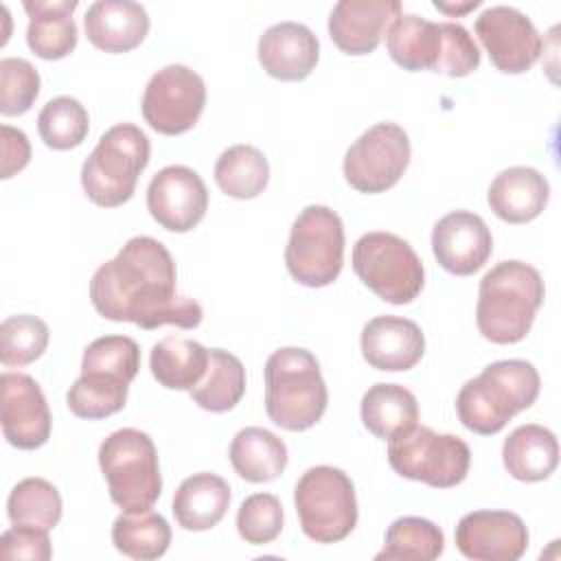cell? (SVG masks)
Wrapping results in <instances>:
<instances>
[{
  "instance_id": "cell-1",
  "label": "cell",
  "mask_w": 561,
  "mask_h": 561,
  "mask_svg": "<svg viewBox=\"0 0 561 561\" xmlns=\"http://www.w3.org/2000/svg\"><path fill=\"white\" fill-rule=\"evenodd\" d=\"M175 261L153 237H131L114 259L103 263L90 280V300L99 316L114 322H134L140 329L173 324L195 329L202 305L178 296Z\"/></svg>"
},
{
  "instance_id": "cell-2",
  "label": "cell",
  "mask_w": 561,
  "mask_h": 561,
  "mask_svg": "<svg viewBox=\"0 0 561 561\" xmlns=\"http://www.w3.org/2000/svg\"><path fill=\"white\" fill-rule=\"evenodd\" d=\"M541 274L517 259L493 265L480 280L476 324L493 344H515L526 337L543 305Z\"/></svg>"
},
{
  "instance_id": "cell-3",
  "label": "cell",
  "mask_w": 561,
  "mask_h": 561,
  "mask_svg": "<svg viewBox=\"0 0 561 561\" xmlns=\"http://www.w3.org/2000/svg\"><path fill=\"white\" fill-rule=\"evenodd\" d=\"M539 388L541 379L530 362H493L478 377L465 381L456 397V412L473 434L493 436L537 401Z\"/></svg>"
},
{
  "instance_id": "cell-4",
  "label": "cell",
  "mask_w": 561,
  "mask_h": 561,
  "mask_svg": "<svg viewBox=\"0 0 561 561\" xmlns=\"http://www.w3.org/2000/svg\"><path fill=\"white\" fill-rule=\"evenodd\" d=\"M265 412L287 432L313 427L329 403L327 383L313 353L298 346L274 351L265 362Z\"/></svg>"
},
{
  "instance_id": "cell-5",
  "label": "cell",
  "mask_w": 561,
  "mask_h": 561,
  "mask_svg": "<svg viewBox=\"0 0 561 561\" xmlns=\"http://www.w3.org/2000/svg\"><path fill=\"white\" fill-rule=\"evenodd\" d=\"M149 156L151 145L140 127L131 123L110 127L81 167L83 193L103 208L125 204L134 195Z\"/></svg>"
},
{
  "instance_id": "cell-6",
  "label": "cell",
  "mask_w": 561,
  "mask_h": 561,
  "mask_svg": "<svg viewBox=\"0 0 561 561\" xmlns=\"http://www.w3.org/2000/svg\"><path fill=\"white\" fill-rule=\"evenodd\" d=\"M99 467L112 502L125 513L149 511L162 491L158 451L149 434L123 427L99 447Z\"/></svg>"
},
{
  "instance_id": "cell-7",
  "label": "cell",
  "mask_w": 561,
  "mask_h": 561,
  "mask_svg": "<svg viewBox=\"0 0 561 561\" xmlns=\"http://www.w3.org/2000/svg\"><path fill=\"white\" fill-rule=\"evenodd\" d=\"M294 504L302 533L316 543L342 541L357 524L353 480L331 465L311 467L300 476Z\"/></svg>"
},
{
  "instance_id": "cell-8",
  "label": "cell",
  "mask_w": 561,
  "mask_h": 561,
  "mask_svg": "<svg viewBox=\"0 0 561 561\" xmlns=\"http://www.w3.org/2000/svg\"><path fill=\"white\" fill-rule=\"evenodd\" d=\"M353 272L381 300L390 305L412 302L425 283V270L414 248L383 230L362 234L353 245Z\"/></svg>"
},
{
  "instance_id": "cell-9",
  "label": "cell",
  "mask_w": 561,
  "mask_h": 561,
  "mask_svg": "<svg viewBox=\"0 0 561 561\" xmlns=\"http://www.w3.org/2000/svg\"><path fill=\"white\" fill-rule=\"evenodd\" d=\"M344 263V226L329 206L311 204L296 217L285 248L291 278L305 287L331 285Z\"/></svg>"
},
{
  "instance_id": "cell-10",
  "label": "cell",
  "mask_w": 561,
  "mask_h": 561,
  "mask_svg": "<svg viewBox=\"0 0 561 561\" xmlns=\"http://www.w3.org/2000/svg\"><path fill=\"white\" fill-rule=\"evenodd\" d=\"M388 443V462L401 478L451 489L469 473L471 451L460 436L438 434L416 423Z\"/></svg>"
},
{
  "instance_id": "cell-11",
  "label": "cell",
  "mask_w": 561,
  "mask_h": 561,
  "mask_svg": "<svg viewBox=\"0 0 561 561\" xmlns=\"http://www.w3.org/2000/svg\"><path fill=\"white\" fill-rule=\"evenodd\" d=\"M410 138L397 123L368 127L344 156V178L359 193L392 188L410 164Z\"/></svg>"
},
{
  "instance_id": "cell-12",
  "label": "cell",
  "mask_w": 561,
  "mask_h": 561,
  "mask_svg": "<svg viewBox=\"0 0 561 561\" xmlns=\"http://www.w3.org/2000/svg\"><path fill=\"white\" fill-rule=\"evenodd\" d=\"M140 105L151 129L164 136H180L193 129L204 112V79L188 66L169 64L151 75Z\"/></svg>"
},
{
  "instance_id": "cell-13",
  "label": "cell",
  "mask_w": 561,
  "mask_h": 561,
  "mask_svg": "<svg viewBox=\"0 0 561 561\" xmlns=\"http://www.w3.org/2000/svg\"><path fill=\"white\" fill-rule=\"evenodd\" d=\"M473 28L500 72L522 75L530 70L541 55L543 42L539 31L530 18L515 7L495 4L484 9Z\"/></svg>"
},
{
  "instance_id": "cell-14",
  "label": "cell",
  "mask_w": 561,
  "mask_h": 561,
  "mask_svg": "<svg viewBox=\"0 0 561 561\" xmlns=\"http://www.w3.org/2000/svg\"><path fill=\"white\" fill-rule=\"evenodd\" d=\"M147 208L171 232L193 230L208 210V191L197 171L184 164L160 169L147 186Z\"/></svg>"
},
{
  "instance_id": "cell-15",
  "label": "cell",
  "mask_w": 561,
  "mask_h": 561,
  "mask_svg": "<svg viewBox=\"0 0 561 561\" xmlns=\"http://www.w3.org/2000/svg\"><path fill=\"white\" fill-rule=\"evenodd\" d=\"M456 548L473 561H517L528 548V528L511 511H473L456 526Z\"/></svg>"
},
{
  "instance_id": "cell-16",
  "label": "cell",
  "mask_w": 561,
  "mask_h": 561,
  "mask_svg": "<svg viewBox=\"0 0 561 561\" xmlns=\"http://www.w3.org/2000/svg\"><path fill=\"white\" fill-rule=\"evenodd\" d=\"M2 434L18 449H37L50 436V410L39 383L24 373H2Z\"/></svg>"
},
{
  "instance_id": "cell-17",
  "label": "cell",
  "mask_w": 561,
  "mask_h": 561,
  "mask_svg": "<svg viewBox=\"0 0 561 561\" xmlns=\"http://www.w3.org/2000/svg\"><path fill=\"white\" fill-rule=\"evenodd\" d=\"M438 265L454 276L478 272L493 252V237L484 219L471 210H451L432 230Z\"/></svg>"
},
{
  "instance_id": "cell-18",
  "label": "cell",
  "mask_w": 561,
  "mask_h": 561,
  "mask_svg": "<svg viewBox=\"0 0 561 561\" xmlns=\"http://www.w3.org/2000/svg\"><path fill=\"white\" fill-rule=\"evenodd\" d=\"M399 15V0H340L329 15V37L346 55H368Z\"/></svg>"
},
{
  "instance_id": "cell-19",
  "label": "cell",
  "mask_w": 561,
  "mask_h": 561,
  "mask_svg": "<svg viewBox=\"0 0 561 561\" xmlns=\"http://www.w3.org/2000/svg\"><path fill=\"white\" fill-rule=\"evenodd\" d=\"M362 355L377 368L388 373L414 368L425 353V337L416 322L401 316H377L362 329Z\"/></svg>"
},
{
  "instance_id": "cell-20",
  "label": "cell",
  "mask_w": 561,
  "mask_h": 561,
  "mask_svg": "<svg viewBox=\"0 0 561 561\" xmlns=\"http://www.w3.org/2000/svg\"><path fill=\"white\" fill-rule=\"evenodd\" d=\"M256 53L270 77L280 81H302L318 64L320 44L309 26L278 22L259 37Z\"/></svg>"
},
{
  "instance_id": "cell-21",
  "label": "cell",
  "mask_w": 561,
  "mask_h": 561,
  "mask_svg": "<svg viewBox=\"0 0 561 561\" xmlns=\"http://www.w3.org/2000/svg\"><path fill=\"white\" fill-rule=\"evenodd\" d=\"M88 39L105 53H127L147 37L149 15L131 0H96L83 15Z\"/></svg>"
},
{
  "instance_id": "cell-22",
  "label": "cell",
  "mask_w": 561,
  "mask_h": 561,
  "mask_svg": "<svg viewBox=\"0 0 561 561\" xmlns=\"http://www.w3.org/2000/svg\"><path fill=\"white\" fill-rule=\"evenodd\" d=\"M550 184L533 167H511L500 171L486 193L491 210L506 224H528L548 204Z\"/></svg>"
},
{
  "instance_id": "cell-23",
  "label": "cell",
  "mask_w": 561,
  "mask_h": 561,
  "mask_svg": "<svg viewBox=\"0 0 561 561\" xmlns=\"http://www.w3.org/2000/svg\"><path fill=\"white\" fill-rule=\"evenodd\" d=\"M386 46L392 61L403 70L438 72L445 48L443 22H430L414 13H401L386 33Z\"/></svg>"
},
{
  "instance_id": "cell-24",
  "label": "cell",
  "mask_w": 561,
  "mask_h": 561,
  "mask_svg": "<svg viewBox=\"0 0 561 561\" xmlns=\"http://www.w3.org/2000/svg\"><path fill=\"white\" fill-rule=\"evenodd\" d=\"M24 11L28 15L26 44L42 59H61L70 55L77 46V24L75 9L77 0H24Z\"/></svg>"
},
{
  "instance_id": "cell-25",
  "label": "cell",
  "mask_w": 561,
  "mask_h": 561,
  "mask_svg": "<svg viewBox=\"0 0 561 561\" xmlns=\"http://www.w3.org/2000/svg\"><path fill=\"white\" fill-rule=\"evenodd\" d=\"M230 504V486L217 473L188 476L173 495V515L184 530H208L217 526Z\"/></svg>"
},
{
  "instance_id": "cell-26",
  "label": "cell",
  "mask_w": 561,
  "mask_h": 561,
  "mask_svg": "<svg viewBox=\"0 0 561 561\" xmlns=\"http://www.w3.org/2000/svg\"><path fill=\"white\" fill-rule=\"evenodd\" d=\"M502 460L506 471L519 482L546 480L559 465L557 436L537 423L519 425L506 436Z\"/></svg>"
},
{
  "instance_id": "cell-27",
  "label": "cell",
  "mask_w": 561,
  "mask_h": 561,
  "mask_svg": "<svg viewBox=\"0 0 561 561\" xmlns=\"http://www.w3.org/2000/svg\"><path fill=\"white\" fill-rule=\"evenodd\" d=\"M232 469L252 484L276 480L287 467L285 443L265 427H243L234 434L228 451Z\"/></svg>"
},
{
  "instance_id": "cell-28",
  "label": "cell",
  "mask_w": 561,
  "mask_h": 561,
  "mask_svg": "<svg viewBox=\"0 0 561 561\" xmlns=\"http://www.w3.org/2000/svg\"><path fill=\"white\" fill-rule=\"evenodd\" d=\"M359 412L364 427L381 440L397 438L419 421L416 397L399 383L370 386L362 397Z\"/></svg>"
},
{
  "instance_id": "cell-29",
  "label": "cell",
  "mask_w": 561,
  "mask_h": 561,
  "mask_svg": "<svg viewBox=\"0 0 561 561\" xmlns=\"http://www.w3.org/2000/svg\"><path fill=\"white\" fill-rule=\"evenodd\" d=\"M149 368L160 386L169 390H191L206 375L208 348L188 337L167 335L153 344Z\"/></svg>"
},
{
  "instance_id": "cell-30",
  "label": "cell",
  "mask_w": 561,
  "mask_h": 561,
  "mask_svg": "<svg viewBox=\"0 0 561 561\" xmlns=\"http://www.w3.org/2000/svg\"><path fill=\"white\" fill-rule=\"evenodd\" d=\"M245 392V368L241 359L224 348L208 351V368L202 381L188 390L191 399L208 412L232 410Z\"/></svg>"
},
{
  "instance_id": "cell-31",
  "label": "cell",
  "mask_w": 561,
  "mask_h": 561,
  "mask_svg": "<svg viewBox=\"0 0 561 561\" xmlns=\"http://www.w3.org/2000/svg\"><path fill=\"white\" fill-rule=\"evenodd\" d=\"M129 381L103 370H88L77 377L66 394L68 410L88 421L105 419L125 408Z\"/></svg>"
},
{
  "instance_id": "cell-32",
  "label": "cell",
  "mask_w": 561,
  "mask_h": 561,
  "mask_svg": "<svg viewBox=\"0 0 561 561\" xmlns=\"http://www.w3.org/2000/svg\"><path fill=\"white\" fill-rule=\"evenodd\" d=\"M112 543L125 557L140 561L158 559L171 543V526L160 513L153 511H123L112 524Z\"/></svg>"
},
{
  "instance_id": "cell-33",
  "label": "cell",
  "mask_w": 561,
  "mask_h": 561,
  "mask_svg": "<svg viewBox=\"0 0 561 561\" xmlns=\"http://www.w3.org/2000/svg\"><path fill=\"white\" fill-rule=\"evenodd\" d=\"M217 186L234 199H252L270 182L267 158L252 145H234L215 162Z\"/></svg>"
},
{
  "instance_id": "cell-34",
  "label": "cell",
  "mask_w": 561,
  "mask_h": 561,
  "mask_svg": "<svg viewBox=\"0 0 561 561\" xmlns=\"http://www.w3.org/2000/svg\"><path fill=\"white\" fill-rule=\"evenodd\" d=\"M445 550V535L443 530L423 517H399L394 519L383 539L381 552L375 559L386 561H432L438 559Z\"/></svg>"
},
{
  "instance_id": "cell-35",
  "label": "cell",
  "mask_w": 561,
  "mask_h": 561,
  "mask_svg": "<svg viewBox=\"0 0 561 561\" xmlns=\"http://www.w3.org/2000/svg\"><path fill=\"white\" fill-rule=\"evenodd\" d=\"M7 515L13 526H31L48 533L61 519V495L44 478H24L9 493Z\"/></svg>"
},
{
  "instance_id": "cell-36",
  "label": "cell",
  "mask_w": 561,
  "mask_h": 561,
  "mask_svg": "<svg viewBox=\"0 0 561 561\" xmlns=\"http://www.w3.org/2000/svg\"><path fill=\"white\" fill-rule=\"evenodd\" d=\"M37 129L46 147L66 151L79 147L90 129L88 110L72 96H55L50 99L39 116Z\"/></svg>"
},
{
  "instance_id": "cell-37",
  "label": "cell",
  "mask_w": 561,
  "mask_h": 561,
  "mask_svg": "<svg viewBox=\"0 0 561 561\" xmlns=\"http://www.w3.org/2000/svg\"><path fill=\"white\" fill-rule=\"evenodd\" d=\"M48 324L28 313L11 316L0 324V362L4 366H26L39 359L48 346Z\"/></svg>"
},
{
  "instance_id": "cell-38",
  "label": "cell",
  "mask_w": 561,
  "mask_h": 561,
  "mask_svg": "<svg viewBox=\"0 0 561 561\" xmlns=\"http://www.w3.org/2000/svg\"><path fill=\"white\" fill-rule=\"evenodd\" d=\"M140 368V348L127 335H103L88 344L81 359V370H103L123 377L131 383Z\"/></svg>"
},
{
  "instance_id": "cell-39",
  "label": "cell",
  "mask_w": 561,
  "mask_h": 561,
  "mask_svg": "<svg viewBox=\"0 0 561 561\" xmlns=\"http://www.w3.org/2000/svg\"><path fill=\"white\" fill-rule=\"evenodd\" d=\"M237 530L245 543L263 546L283 530V506L272 493L248 495L237 511Z\"/></svg>"
},
{
  "instance_id": "cell-40",
  "label": "cell",
  "mask_w": 561,
  "mask_h": 561,
  "mask_svg": "<svg viewBox=\"0 0 561 561\" xmlns=\"http://www.w3.org/2000/svg\"><path fill=\"white\" fill-rule=\"evenodd\" d=\"M39 94V72L22 57L0 59V112L20 116L31 110Z\"/></svg>"
},
{
  "instance_id": "cell-41",
  "label": "cell",
  "mask_w": 561,
  "mask_h": 561,
  "mask_svg": "<svg viewBox=\"0 0 561 561\" xmlns=\"http://www.w3.org/2000/svg\"><path fill=\"white\" fill-rule=\"evenodd\" d=\"M443 31H445V48H443L438 72L451 79L471 75L480 66L478 44L473 42V37L462 24L443 22Z\"/></svg>"
},
{
  "instance_id": "cell-42",
  "label": "cell",
  "mask_w": 561,
  "mask_h": 561,
  "mask_svg": "<svg viewBox=\"0 0 561 561\" xmlns=\"http://www.w3.org/2000/svg\"><path fill=\"white\" fill-rule=\"evenodd\" d=\"M2 559H24V561H48L53 557L50 539L46 530L31 526H13L0 537Z\"/></svg>"
},
{
  "instance_id": "cell-43",
  "label": "cell",
  "mask_w": 561,
  "mask_h": 561,
  "mask_svg": "<svg viewBox=\"0 0 561 561\" xmlns=\"http://www.w3.org/2000/svg\"><path fill=\"white\" fill-rule=\"evenodd\" d=\"M31 160V142L22 129L2 125V178L22 171Z\"/></svg>"
},
{
  "instance_id": "cell-44",
  "label": "cell",
  "mask_w": 561,
  "mask_h": 561,
  "mask_svg": "<svg viewBox=\"0 0 561 561\" xmlns=\"http://www.w3.org/2000/svg\"><path fill=\"white\" fill-rule=\"evenodd\" d=\"M480 4V0H469V2H465V4H445V2H434V7L438 9V11H443V13H447V15H462V13H467V11H471V9H476Z\"/></svg>"
}]
</instances>
